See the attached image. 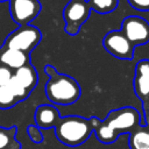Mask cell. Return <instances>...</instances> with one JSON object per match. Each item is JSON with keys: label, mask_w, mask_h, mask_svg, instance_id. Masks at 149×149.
<instances>
[{"label": "cell", "mask_w": 149, "mask_h": 149, "mask_svg": "<svg viewBox=\"0 0 149 149\" xmlns=\"http://www.w3.org/2000/svg\"><path fill=\"white\" fill-rule=\"evenodd\" d=\"M59 119V112L52 105H40L34 113V120L38 128H55Z\"/></svg>", "instance_id": "11"}, {"label": "cell", "mask_w": 149, "mask_h": 149, "mask_svg": "<svg viewBox=\"0 0 149 149\" xmlns=\"http://www.w3.org/2000/svg\"><path fill=\"white\" fill-rule=\"evenodd\" d=\"M13 78L21 84L26 90H28L29 92H31L35 86L37 85V80H38V74L35 70V68L29 63L27 65L21 66L20 69L15 70L13 72Z\"/></svg>", "instance_id": "12"}, {"label": "cell", "mask_w": 149, "mask_h": 149, "mask_svg": "<svg viewBox=\"0 0 149 149\" xmlns=\"http://www.w3.org/2000/svg\"><path fill=\"white\" fill-rule=\"evenodd\" d=\"M120 30L134 47L149 43V22L143 17L134 15L125 17Z\"/></svg>", "instance_id": "7"}, {"label": "cell", "mask_w": 149, "mask_h": 149, "mask_svg": "<svg viewBox=\"0 0 149 149\" xmlns=\"http://www.w3.org/2000/svg\"><path fill=\"white\" fill-rule=\"evenodd\" d=\"M19 101L12 94L7 86H0V109H8L14 107Z\"/></svg>", "instance_id": "16"}, {"label": "cell", "mask_w": 149, "mask_h": 149, "mask_svg": "<svg viewBox=\"0 0 149 149\" xmlns=\"http://www.w3.org/2000/svg\"><path fill=\"white\" fill-rule=\"evenodd\" d=\"M128 144L130 149H149V134L147 126H139L130 132Z\"/></svg>", "instance_id": "13"}, {"label": "cell", "mask_w": 149, "mask_h": 149, "mask_svg": "<svg viewBox=\"0 0 149 149\" xmlns=\"http://www.w3.org/2000/svg\"><path fill=\"white\" fill-rule=\"evenodd\" d=\"M16 127H0V149H21V143L16 140Z\"/></svg>", "instance_id": "14"}, {"label": "cell", "mask_w": 149, "mask_h": 149, "mask_svg": "<svg viewBox=\"0 0 149 149\" xmlns=\"http://www.w3.org/2000/svg\"><path fill=\"white\" fill-rule=\"evenodd\" d=\"M134 92L142 102L144 123H149V59H141L136 63L133 79Z\"/></svg>", "instance_id": "6"}, {"label": "cell", "mask_w": 149, "mask_h": 149, "mask_svg": "<svg viewBox=\"0 0 149 149\" xmlns=\"http://www.w3.org/2000/svg\"><path fill=\"white\" fill-rule=\"evenodd\" d=\"M147 128H148V134H149V123L147 125Z\"/></svg>", "instance_id": "22"}, {"label": "cell", "mask_w": 149, "mask_h": 149, "mask_svg": "<svg viewBox=\"0 0 149 149\" xmlns=\"http://www.w3.org/2000/svg\"><path fill=\"white\" fill-rule=\"evenodd\" d=\"M92 122L95 137L105 144L113 143L122 133L129 134L139 126H143L141 114L130 106L111 111L104 120L92 116Z\"/></svg>", "instance_id": "1"}, {"label": "cell", "mask_w": 149, "mask_h": 149, "mask_svg": "<svg viewBox=\"0 0 149 149\" xmlns=\"http://www.w3.org/2000/svg\"><path fill=\"white\" fill-rule=\"evenodd\" d=\"M44 73L48 74L49 77H51V76H54L55 73H57V70H56L52 65H45V66H44Z\"/></svg>", "instance_id": "21"}, {"label": "cell", "mask_w": 149, "mask_h": 149, "mask_svg": "<svg viewBox=\"0 0 149 149\" xmlns=\"http://www.w3.org/2000/svg\"><path fill=\"white\" fill-rule=\"evenodd\" d=\"M27 133L29 139L34 142V143H41L43 141V135L40 130V128L36 125H30L27 127Z\"/></svg>", "instance_id": "18"}, {"label": "cell", "mask_w": 149, "mask_h": 149, "mask_svg": "<svg viewBox=\"0 0 149 149\" xmlns=\"http://www.w3.org/2000/svg\"><path fill=\"white\" fill-rule=\"evenodd\" d=\"M29 63H30L29 54L21 50L6 48L3 45L0 48V64L9 68L10 70L15 71Z\"/></svg>", "instance_id": "10"}, {"label": "cell", "mask_w": 149, "mask_h": 149, "mask_svg": "<svg viewBox=\"0 0 149 149\" xmlns=\"http://www.w3.org/2000/svg\"><path fill=\"white\" fill-rule=\"evenodd\" d=\"M47 98L57 105H70L80 97V86L76 79L68 74L55 73L49 77L44 87Z\"/></svg>", "instance_id": "3"}, {"label": "cell", "mask_w": 149, "mask_h": 149, "mask_svg": "<svg viewBox=\"0 0 149 149\" xmlns=\"http://www.w3.org/2000/svg\"><path fill=\"white\" fill-rule=\"evenodd\" d=\"M1 1H7V0H0V2H1ZM8 1H9V0H8Z\"/></svg>", "instance_id": "23"}, {"label": "cell", "mask_w": 149, "mask_h": 149, "mask_svg": "<svg viewBox=\"0 0 149 149\" xmlns=\"http://www.w3.org/2000/svg\"><path fill=\"white\" fill-rule=\"evenodd\" d=\"M127 1L133 8L137 10H141V12L149 10V0H127Z\"/></svg>", "instance_id": "20"}, {"label": "cell", "mask_w": 149, "mask_h": 149, "mask_svg": "<svg viewBox=\"0 0 149 149\" xmlns=\"http://www.w3.org/2000/svg\"><path fill=\"white\" fill-rule=\"evenodd\" d=\"M41 12L38 0H9V13L19 26L29 24Z\"/></svg>", "instance_id": "9"}, {"label": "cell", "mask_w": 149, "mask_h": 149, "mask_svg": "<svg viewBox=\"0 0 149 149\" xmlns=\"http://www.w3.org/2000/svg\"><path fill=\"white\" fill-rule=\"evenodd\" d=\"M93 129L92 118L85 119L78 115H68L59 119L55 127V135L63 144L77 147L91 136Z\"/></svg>", "instance_id": "2"}, {"label": "cell", "mask_w": 149, "mask_h": 149, "mask_svg": "<svg viewBox=\"0 0 149 149\" xmlns=\"http://www.w3.org/2000/svg\"><path fill=\"white\" fill-rule=\"evenodd\" d=\"M91 8L86 0H70L63 9V19L65 21L64 30L69 35H77L80 27L90 16Z\"/></svg>", "instance_id": "5"}, {"label": "cell", "mask_w": 149, "mask_h": 149, "mask_svg": "<svg viewBox=\"0 0 149 149\" xmlns=\"http://www.w3.org/2000/svg\"><path fill=\"white\" fill-rule=\"evenodd\" d=\"M41 38L42 33L38 28L30 24L19 26L5 38L2 45L30 54V51L41 42Z\"/></svg>", "instance_id": "4"}, {"label": "cell", "mask_w": 149, "mask_h": 149, "mask_svg": "<svg viewBox=\"0 0 149 149\" xmlns=\"http://www.w3.org/2000/svg\"><path fill=\"white\" fill-rule=\"evenodd\" d=\"M7 87L9 88V91L12 92V94L15 97V99L20 102V101H22V100H24V99H27L28 98V95H29V91L28 90H26L21 84H19L14 78H12L10 79V81L7 84Z\"/></svg>", "instance_id": "17"}, {"label": "cell", "mask_w": 149, "mask_h": 149, "mask_svg": "<svg viewBox=\"0 0 149 149\" xmlns=\"http://www.w3.org/2000/svg\"><path fill=\"white\" fill-rule=\"evenodd\" d=\"M86 1L90 8L99 14L111 13L119 5V0H86Z\"/></svg>", "instance_id": "15"}, {"label": "cell", "mask_w": 149, "mask_h": 149, "mask_svg": "<svg viewBox=\"0 0 149 149\" xmlns=\"http://www.w3.org/2000/svg\"><path fill=\"white\" fill-rule=\"evenodd\" d=\"M13 70L0 64V86H7V84L13 78Z\"/></svg>", "instance_id": "19"}, {"label": "cell", "mask_w": 149, "mask_h": 149, "mask_svg": "<svg viewBox=\"0 0 149 149\" xmlns=\"http://www.w3.org/2000/svg\"><path fill=\"white\" fill-rule=\"evenodd\" d=\"M102 45L108 54L120 59H132L134 56V45L128 41L121 30L108 31L104 40Z\"/></svg>", "instance_id": "8"}]
</instances>
